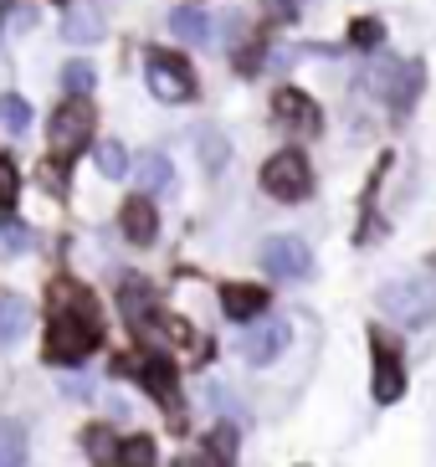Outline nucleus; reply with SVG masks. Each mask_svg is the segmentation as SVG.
Returning a JSON list of instances; mask_svg holds the SVG:
<instances>
[{
	"label": "nucleus",
	"mask_w": 436,
	"mask_h": 467,
	"mask_svg": "<svg viewBox=\"0 0 436 467\" xmlns=\"http://www.w3.org/2000/svg\"><path fill=\"white\" fill-rule=\"evenodd\" d=\"M262 191L273 195V201H308V191H314V170H308V160H303L298 150H277L267 165H262Z\"/></svg>",
	"instance_id": "obj_5"
},
{
	"label": "nucleus",
	"mask_w": 436,
	"mask_h": 467,
	"mask_svg": "<svg viewBox=\"0 0 436 467\" xmlns=\"http://www.w3.org/2000/svg\"><path fill=\"white\" fill-rule=\"evenodd\" d=\"M62 36H67V42H78V47L98 42V36H103V16H93V11H67V16H62Z\"/></svg>",
	"instance_id": "obj_15"
},
{
	"label": "nucleus",
	"mask_w": 436,
	"mask_h": 467,
	"mask_svg": "<svg viewBox=\"0 0 436 467\" xmlns=\"http://www.w3.org/2000/svg\"><path fill=\"white\" fill-rule=\"evenodd\" d=\"M287 339H293V329H287V318H262L257 329H246L242 359L252 365V370H267V365H273V359L287 349Z\"/></svg>",
	"instance_id": "obj_8"
},
{
	"label": "nucleus",
	"mask_w": 436,
	"mask_h": 467,
	"mask_svg": "<svg viewBox=\"0 0 436 467\" xmlns=\"http://www.w3.org/2000/svg\"><path fill=\"white\" fill-rule=\"evenodd\" d=\"M349 42H355V47H380L385 42V26L375 21V16H359L355 26H349Z\"/></svg>",
	"instance_id": "obj_25"
},
{
	"label": "nucleus",
	"mask_w": 436,
	"mask_h": 467,
	"mask_svg": "<svg viewBox=\"0 0 436 467\" xmlns=\"http://www.w3.org/2000/svg\"><path fill=\"white\" fill-rule=\"evenodd\" d=\"M26 329V303L21 298H0V349H11Z\"/></svg>",
	"instance_id": "obj_19"
},
{
	"label": "nucleus",
	"mask_w": 436,
	"mask_h": 467,
	"mask_svg": "<svg viewBox=\"0 0 436 467\" xmlns=\"http://www.w3.org/2000/svg\"><path fill=\"white\" fill-rule=\"evenodd\" d=\"M154 462H160V447H154V437H144V431L123 437L119 452H113V467H154Z\"/></svg>",
	"instance_id": "obj_12"
},
{
	"label": "nucleus",
	"mask_w": 436,
	"mask_h": 467,
	"mask_svg": "<svg viewBox=\"0 0 436 467\" xmlns=\"http://www.w3.org/2000/svg\"><path fill=\"white\" fill-rule=\"evenodd\" d=\"M267 5H273L277 21H293V16H298V0H267Z\"/></svg>",
	"instance_id": "obj_28"
},
{
	"label": "nucleus",
	"mask_w": 436,
	"mask_h": 467,
	"mask_svg": "<svg viewBox=\"0 0 436 467\" xmlns=\"http://www.w3.org/2000/svg\"><path fill=\"white\" fill-rule=\"evenodd\" d=\"M144 83L160 103H191L195 98V72L180 52H164V47H150L144 52Z\"/></svg>",
	"instance_id": "obj_4"
},
{
	"label": "nucleus",
	"mask_w": 436,
	"mask_h": 467,
	"mask_svg": "<svg viewBox=\"0 0 436 467\" xmlns=\"http://www.w3.org/2000/svg\"><path fill=\"white\" fill-rule=\"evenodd\" d=\"M0 467H26V426L0 421Z\"/></svg>",
	"instance_id": "obj_18"
},
{
	"label": "nucleus",
	"mask_w": 436,
	"mask_h": 467,
	"mask_svg": "<svg viewBox=\"0 0 436 467\" xmlns=\"http://www.w3.org/2000/svg\"><path fill=\"white\" fill-rule=\"evenodd\" d=\"M103 344V314L88 288L72 277L52 283V329H47V359L52 365H82Z\"/></svg>",
	"instance_id": "obj_1"
},
{
	"label": "nucleus",
	"mask_w": 436,
	"mask_h": 467,
	"mask_svg": "<svg viewBox=\"0 0 436 467\" xmlns=\"http://www.w3.org/2000/svg\"><path fill=\"white\" fill-rule=\"evenodd\" d=\"M170 180H175V165H170V160H164L160 150H150L144 160H139V185H144L139 195H154V191H164Z\"/></svg>",
	"instance_id": "obj_14"
},
{
	"label": "nucleus",
	"mask_w": 436,
	"mask_h": 467,
	"mask_svg": "<svg viewBox=\"0 0 436 467\" xmlns=\"http://www.w3.org/2000/svg\"><path fill=\"white\" fill-rule=\"evenodd\" d=\"M273 113H277V124H287L293 134H318L324 129V113H318V103L303 88H277Z\"/></svg>",
	"instance_id": "obj_9"
},
{
	"label": "nucleus",
	"mask_w": 436,
	"mask_h": 467,
	"mask_svg": "<svg viewBox=\"0 0 436 467\" xmlns=\"http://www.w3.org/2000/svg\"><path fill=\"white\" fill-rule=\"evenodd\" d=\"M221 314L236 318V324L262 318L267 314V288H257V283H226V288H221Z\"/></svg>",
	"instance_id": "obj_11"
},
{
	"label": "nucleus",
	"mask_w": 436,
	"mask_h": 467,
	"mask_svg": "<svg viewBox=\"0 0 436 467\" xmlns=\"http://www.w3.org/2000/svg\"><path fill=\"white\" fill-rule=\"evenodd\" d=\"M62 88H67V98H88L93 93V67L88 62H67L62 67Z\"/></svg>",
	"instance_id": "obj_23"
},
{
	"label": "nucleus",
	"mask_w": 436,
	"mask_h": 467,
	"mask_svg": "<svg viewBox=\"0 0 436 467\" xmlns=\"http://www.w3.org/2000/svg\"><path fill=\"white\" fill-rule=\"evenodd\" d=\"M257 262L267 267V277H277V283H303V277L314 273V252H308L303 236H267Z\"/></svg>",
	"instance_id": "obj_6"
},
{
	"label": "nucleus",
	"mask_w": 436,
	"mask_h": 467,
	"mask_svg": "<svg viewBox=\"0 0 436 467\" xmlns=\"http://www.w3.org/2000/svg\"><path fill=\"white\" fill-rule=\"evenodd\" d=\"M57 5H67V0H57Z\"/></svg>",
	"instance_id": "obj_30"
},
{
	"label": "nucleus",
	"mask_w": 436,
	"mask_h": 467,
	"mask_svg": "<svg viewBox=\"0 0 436 467\" xmlns=\"http://www.w3.org/2000/svg\"><path fill=\"white\" fill-rule=\"evenodd\" d=\"M93 129H98V109L93 98H62L52 113V124H47V139H52V154L67 165L72 154H82L93 144Z\"/></svg>",
	"instance_id": "obj_2"
},
{
	"label": "nucleus",
	"mask_w": 436,
	"mask_h": 467,
	"mask_svg": "<svg viewBox=\"0 0 436 467\" xmlns=\"http://www.w3.org/2000/svg\"><path fill=\"white\" fill-rule=\"evenodd\" d=\"M369 359H375V400L380 406H390V400H400V390H406V365H400L396 344L385 339V334H369Z\"/></svg>",
	"instance_id": "obj_7"
},
{
	"label": "nucleus",
	"mask_w": 436,
	"mask_h": 467,
	"mask_svg": "<svg viewBox=\"0 0 436 467\" xmlns=\"http://www.w3.org/2000/svg\"><path fill=\"white\" fill-rule=\"evenodd\" d=\"M82 447H88V457H93V462H109V467H113V452H119V437H113L109 426H88V437H82Z\"/></svg>",
	"instance_id": "obj_21"
},
{
	"label": "nucleus",
	"mask_w": 436,
	"mask_h": 467,
	"mask_svg": "<svg viewBox=\"0 0 436 467\" xmlns=\"http://www.w3.org/2000/svg\"><path fill=\"white\" fill-rule=\"evenodd\" d=\"M170 31H175L180 42H205L211 36V21L195 5H180V11H170Z\"/></svg>",
	"instance_id": "obj_16"
},
{
	"label": "nucleus",
	"mask_w": 436,
	"mask_h": 467,
	"mask_svg": "<svg viewBox=\"0 0 436 467\" xmlns=\"http://www.w3.org/2000/svg\"><path fill=\"white\" fill-rule=\"evenodd\" d=\"M201 160H205L211 170H221V160H226V144H221L216 134H201Z\"/></svg>",
	"instance_id": "obj_27"
},
{
	"label": "nucleus",
	"mask_w": 436,
	"mask_h": 467,
	"mask_svg": "<svg viewBox=\"0 0 436 467\" xmlns=\"http://www.w3.org/2000/svg\"><path fill=\"white\" fill-rule=\"evenodd\" d=\"M211 452H216L221 462L232 467V457H236V431H232V426H221L216 437H211Z\"/></svg>",
	"instance_id": "obj_26"
},
{
	"label": "nucleus",
	"mask_w": 436,
	"mask_h": 467,
	"mask_svg": "<svg viewBox=\"0 0 436 467\" xmlns=\"http://www.w3.org/2000/svg\"><path fill=\"white\" fill-rule=\"evenodd\" d=\"M144 385H150V396L160 400V406L180 411V400H175V370H170L164 359H144Z\"/></svg>",
	"instance_id": "obj_13"
},
{
	"label": "nucleus",
	"mask_w": 436,
	"mask_h": 467,
	"mask_svg": "<svg viewBox=\"0 0 436 467\" xmlns=\"http://www.w3.org/2000/svg\"><path fill=\"white\" fill-rule=\"evenodd\" d=\"M375 303L396 324H426L436 314V277H396L375 293Z\"/></svg>",
	"instance_id": "obj_3"
},
{
	"label": "nucleus",
	"mask_w": 436,
	"mask_h": 467,
	"mask_svg": "<svg viewBox=\"0 0 436 467\" xmlns=\"http://www.w3.org/2000/svg\"><path fill=\"white\" fill-rule=\"evenodd\" d=\"M26 242H31V232L21 226V221H0V262H11Z\"/></svg>",
	"instance_id": "obj_24"
},
{
	"label": "nucleus",
	"mask_w": 436,
	"mask_h": 467,
	"mask_svg": "<svg viewBox=\"0 0 436 467\" xmlns=\"http://www.w3.org/2000/svg\"><path fill=\"white\" fill-rule=\"evenodd\" d=\"M11 5H16V0H0V11H11Z\"/></svg>",
	"instance_id": "obj_29"
},
{
	"label": "nucleus",
	"mask_w": 436,
	"mask_h": 467,
	"mask_svg": "<svg viewBox=\"0 0 436 467\" xmlns=\"http://www.w3.org/2000/svg\"><path fill=\"white\" fill-rule=\"evenodd\" d=\"M93 165H98L103 180H123L129 175V150H123L119 139H103V144L93 150Z\"/></svg>",
	"instance_id": "obj_17"
},
{
	"label": "nucleus",
	"mask_w": 436,
	"mask_h": 467,
	"mask_svg": "<svg viewBox=\"0 0 436 467\" xmlns=\"http://www.w3.org/2000/svg\"><path fill=\"white\" fill-rule=\"evenodd\" d=\"M0 124L11 129V134H26L31 129V103L21 93H5L0 98Z\"/></svg>",
	"instance_id": "obj_20"
},
{
	"label": "nucleus",
	"mask_w": 436,
	"mask_h": 467,
	"mask_svg": "<svg viewBox=\"0 0 436 467\" xmlns=\"http://www.w3.org/2000/svg\"><path fill=\"white\" fill-rule=\"evenodd\" d=\"M119 226H123V236H129L134 247H150L154 236H160V211H154L150 195H129L123 211H119Z\"/></svg>",
	"instance_id": "obj_10"
},
{
	"label": "nucleus",
	"mask_w": 436,
	"mask_h": 467,
	"mask_svg": "<svg viewBox=\"0 0 436 467\" xmlns=\"http://www.w3.org/2000/svg\"><path fill=\"white\" fill-rule=\"evenodd\" d=\"M16 195H21V170H16L11 154H0V211H11Z\"/></svg>",
	"instance_id": "obj_22"
}]
</instances>
